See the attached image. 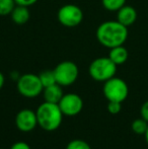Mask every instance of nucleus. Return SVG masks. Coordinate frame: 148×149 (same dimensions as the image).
<instances>
[{"instance_id":"obj_1","label":"nucleus","mask_w":148,"mask_h":149,"mask_svg":"<svg viewBox=\"0 0 148 149\" xmlns=\"http://www.w3.org/2000/svg\"><path fill=\"white\" fill-rule=\"evenodd\" d=\"M95 36L101 45L112 49L124 45L128 39V28L118 20H108L99 24Z\"/></svg>"},{"instance_id":"obj_2","label":"nucleus","mask_w":148,"mask_h":149,"mask_svg":"<svg viewBox=\"0 0 148 149\" xmlns=\"http://www.w3.org/2000/svg\"><path fill=\"white\" fill-rule=\"evenodd\" d=\"M36 114L38 125L48 132L57 130L61 126L64 116L58 104H52L48 102H44L38 107Z\"/></svg>"},{"instance_id":"obj_3","label":"nucleus","mask_w":148,"mask_h":149,"mask_svg":"<svg viewBox=\"0 0 148 149\" xmlns=\"http://www.w3.org/2000/svg\"><path fill=\"white\" fill-rule=\"evenodd\" d=\"M117 65L109 57H99L90 63L88 73L90 77L99 82H106L116 75Z\"/></svg>"},{"instance_id":"obj_4","label":"nucleus","mask_w":148,"mask_h":149,"mask_svg":"<svg viewBox=\"0 0 148 149\" xmlns=\"http://www.w3.org/2000/svg\"><path fill=\"white\" fill-rule=\"evenodd\" d=\"M17 90L22 96L28 98H35L43 93L44 86L40 80L39 75L34 73H26L20 75L17 79Z\"/></svg>"},{"instance_id":"obj_5","label":"nucleus","mask_w":148,"mask_h":149,"mask_svg":"<svg viewBox=\"0 0 148 149\" xmlns=\"http://www.w3.org/2000/svg\"><path fill=\"white\" fill-rule=\"evenodd\" d=\"M103 92L108 102H123L129 94V87L125 80L119 77H112L104 84Z\"/></svg>"},{"instance_id":"obj_6","label":"nucleus","mask_w":148,"mask_h":149,"mask_svg":"<svg viewBox=\"0 0 148 149\" xmlns=\"http://www.w3.org/2000/svg\"><path fill=\"white\" fill-rule=\"evenodd\" d=\"M56 82L61 86H70L77 80L79 75L78 66L72 61H63L53 69Z\"/></svg>"},{"instance_id":"obj_7","label":"nucleus","mask_w":148,"mask_h":149,"mask_svg":"<svg viewBox=\"0 0 148 149\" xmlns=\"http://www.w3.org/2000/svg\"><path fill=\"white\" fill-rule=\"evenodd\" d=\"M82 19V10L75 4H65L58 10V20L66 28H75L81 24Z\"/></svg>"},{"instance_id":"obj_8","label":"nucleus","mask_w":148,"mask_h":149,"mask_svg":"<svg viewBox=\"0 0 148 149\" xmlns=\"http://www.w3.org/2000/svg\"><path fill=\"white\" fill-rule=\"evenodd\" d=\"M64 116L74 117L80 114L83 109V100L77 93H64L58 104Z\"/></svg>"},{"instance_id":"obj_9","label":"nucleus","mask_w":148,"mask_h":149,"mask_svg":"<svg viewBox=\"0 0 148 149\" xmlns=\"http://www.w3.org/2000/svg\"><path fill=\"white\" fill-rule=\"evenodd\" d=\"M15 125L19 131L24 132V133L33 131L38 126L36 112H34L33 110H30V109L20 110L16 114Z\"/></svg>"},{"instance_id":"obj_10","label":"nucleus","mask_w":148,"mask_h":149,"mask_svg":"<svg viewBox=\"0 0 148 149\" xmlns=\"http://www.w3.org/2000/svg\"><path fill=\"white\" fill-rule=\"evenodd\" d=\"M136 19H137V11L133 6L126 5L125 4L123 7H121L117 11V20L120 24H122L123 26H127V28L134 24Z\"/></svg>"},{"instance_id":"obj_11","label":"nucleus","mask_w":148,"mask_h":149,"mask_svg":"<svg viewBox=\"0 0 148 149\" xmlns=\"http://www.w3.org/2000/svg\"><path fill=\"white\" fill-rule=\"evenodd\" d=\"M62 87L63 86H61L58 83L45 87L43 89V96L45 102H52V104H59V102L64 95Z\"/></svg>"},{"instance_id":"obj_12","label":"nucleus","mask_w":148,"mask_h":149,"mask_svg":"<svg viewBox=\"0 0 148 149\" xmlns=\"http://www.w3.org/2000/svg\"><path fill=\"white\" fill-rule=\"evenodd\" d=\"M11 19L16 24H24L28 22L31 17V12L28 7L22 5H15L10 13Z\"/></svg>"},{"instance_id":"obj_13","label":"nucleus","mask_w":148,"mask_h":149,"mask_svg":"<svg viewBox=\"0 0 148 149\" xmlns=\"http://www.w3.org/2000/svg\"><path fill=\"white\" fill-rule=\"evenodd\" d=\"M108 57L118 66V65L124 64V63L128 60L129 53H128V50L122 45V46H118V47H114V48H112V49H110L109 56H108Z\"/></svg>"},{"instance_id":"obj_14","label":"nucleus","mask_w":148,"mask_h":149,"mask_svg":"<svg viewBox=\"0 0 148 149\" xmlns=\"http://www.w3.org/2000/svg\"><path fill=\"white\" fill-rule=\"evenodd\" d=\"M40 80H41L42 84H43L44 88L47 86H50V85L55 84L56 82V77H55V73H54V70H44L42 71L39 74Z\"/></svg>"},{"instance_id":"obj_15","label":"nucleus","mask_w":148,"mask_h":149,"mask_svg":"<svg viewBox=\"0 0 148 149\" xmlns=\"http://www.w3.org/2000/svg\"><path fill=\"white\" fill-rule=\"evenodd\" d=\"M101 3L109 11H118L126 4V0H101Z\"/></svg>"},{"instance_id":"obj_16","label":"nucleus","mask_w":148,"mask_h":149,"mask_svg":"<svg viewBox=\"0 0 148 149\" xmlns=\"http://www.w3.org/2000/svg\"><path fill=\"white\" fill-rule=\"evenodd\" d=\"M148 127V122L145 121L144 119H136L135 121H133L132 125H131V128H132L133 132L138 135H142V134H145Z\"/></svg>"},{"instance_id":"obj_17","label":"nucleus","mask_w":148,"mask_h":149,"mask_svg":"<svg viewBox=\"0 0 148 149\" xmlns=\"http://www.w3.org/2000/svg\"><path fill=\"white\" fill-rule=\"evenodd\" d=\"M15 5L14 0H0V15L5 16L10 14Z\"/></svg>"},{"instance_id":"obj_18","label":"nucleus","mask_w":148,"mask_h":149,"mask_svg":"<svg viewBox=\"0 0 148 149\" xmlns=\"http://www.w3.org/2000/svg\"><path fill=\"white\" fill-rule=\"evenodd\" d=\"M66 149H91L90 145L86 141L81 139L71 140L66 146Z\"/></svg>"},{"instance_id":"obj_19","label":"nucleus","mask_w":148,"mask_h":149,"mask_svg":"<svg viewBox=\"0 0 148 149\" xmlns=\"http://www.w3.org/2000/svg\"><path fill=\"white\" fill-rule=\"evenodd\" d=\"M121 110H122V102H109V104H108V111L110 114L117 115L121 112Z\"/></svg>"},{"instance_id":"obj_20","label":"nucleus","mask_w":148,"mask_h":149,"mask_svg":"<svg viewBox=\"0 0 148 149\" xmlns=\"http://www.w3.org/2000/svg\"><path fill=\"white\" fill-rule=\"evenodd\" d=\"M10 149H32L31 146L28 145L26 142L24 141H18V142H15L11 145Z\"/></svg>"},{"instance_id":"obj_21","label":"nucleus","mask_w":148,"mask_h":149,"mask_svg":"<svg viewBox=\"0 0 148 149\" xmlns=\"http://www.w3.org/2000/svg\"><path fill=\"white\" fill-rule=\"evenodd\" d=\"M140 114H141V118L148 122V100H146L142 104V107L140 109Z\"/></svg>"},{"instance_id":"obj_22","label":"nucleus","mask_w":148,"mask_h":149,"mask_svg":"<svg viewBox=\"0 0 148 149\" xmlns=\"http://www.w3.org/2000/svg\"><path fill=\"white\" fill-rule=\"evenodd\" d=\"M16 3V5H22L26 6V7H30V6L34 5L38 2V0H14Z\"/></svg>"},{"instance_id":"obj_23","label":"nucleus","mask_w":148,"mask_h":149,"mask_svg":"<svg viewBox=\"0 0 148 149\" xmlns=\"http://www.w3.org/2000/svg\"><path fill=\"white\" fill-rule=\"evenodd\" d=\"M4 82H5V78H4V75L2 74L1 72H0V89H1L2 87H3Z\"/></svg>"},{"instance_id":"obj_24","label":"nucleus","mask_w":148,"mask_h":149,"mask_svg":"<svg viewBox=\"0 0 148 149\" xmlns=\"http://www.w3.org/2000/svg\"><path fill=\"white\" fill-rule=\"evenodd\" d=\"M144 136H145V140H146V143L148 144V127H147V130H146V132H145Z\"/></svg>"},{"instance_id":"obj_25","label":"nucleus","mask_w":148,"mask_h":149,"mask_svg":"<svg viewBox=\"0 0 148 149\" xmlns=\"http://www.w3.org/2000/svg\"><path fill=\"white\" fill-rule=\"evenodd\" d=\"M0 149H3V148H0Z\"/></svg>"}]
</instances>
